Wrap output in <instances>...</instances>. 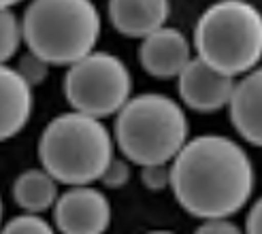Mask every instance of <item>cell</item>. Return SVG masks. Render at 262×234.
<instances>
[{"label":"cell","instance_id":"obj_1","mask_svg":"<svg viewBox=\"0 0 262 234\" xmlns=\"http://www.w3.org/2000/svg\"><path fill=\"white\" fill-rule=\"evenodd\" d=\"M254 164L228 136L203 134L188 141L171 162V190L181 209L201 219L230 217L254 192Z\"/></svg>","mask_w":262,"mask_h":234},{"label":"cell","instance_id":"obj_2","mask_svg":"<svg viewBox=\"0 0 262 234\" xmlns=\"http://www.w3.org/2000/svg\"><path fill=\"white\" fill-rule=\"evenodd\" d=\"M113 155V138L107 126L98 117L79 111L51 120L38 141L43 168L64 185L94 183Z\"/></svg>","mask_w":262,"mask_h":234},{"label":"cell","instance_id":"obj_3","mask_svg":"<svg viewBox=\"0 0 262 234\" xmlns=\"http://www.w3.org/2000/svg\"><path fill=\"white\" fill-rule=\"evenodd\" d=\"M21 36L47 64L71 66L96 47L98 9L92 0H32L24 13Z\"/></svg>","mask_w":262,"mask_h":234},{"label":"cell","instance_id":"obj_4","mask_svg":"<svg viewBox=\"0 0 262 234\" xmlns=\"http://www.w3.org/2000/svg\"><path fill=\"white\" fill-rule=\"evenodd\" d=\"M188 130L181 105L162 94H141L117 111L115 138L124 158L139 166L171 164L188 143Z\"/></svg>","mask_w":262,"mask_h":234},{"label":"cell","instance_id":"obj_5","mask_svg":"<svg viewBox=\"0 0 262 234\" xmlns=\"http://www.w3.org/2000/svg\"><path fill=\"white\" fill-rule=\"evenodd\" d=\"M201 60L230 77L256 68L262 58V13L247 0H220L194 28Z\"/></svg>","mask_w":262,"mask_h":234},{"label":"cell","instance_id":"obj_6","mask_svg":"<svg viewBox=\"0 0 262 234\" xmlns=\"http://www.w3.org/2000/svg\"><path fill=\"white\" fill-rule=\"evenodd\" d=\"M133 92V77L126 64L107 51H90L71 64L64 94L71 107L92 117H109L120 111Z\"/></svg>","mask_w":262,"mask_h":234},{"label":"cell","instance_id":"obj_7","mask_svg":"<svg viewBox=\"0 0 262 234\" xmlns=\"http://www.w3.org/2000/svg\"><path fill=\"white\" fill-rule=\"evenodd\" d=\"M56 228L62 234H102L111 224V204L92 185H71L54 204Z\"/></svg>","mask_w":262,"mask_h":234},{"label":"cell","instance_id":"obj_8","mask_svg":"<svg viewBox=\"0 0 262 234\" xmlns=\"http://www.w3.org/2000/svg\"><path fill=\"white\" fill-rule=\"evenodd\" d=\"M177 85L181 100L190 109L211 113L222 107H228L234 89V77L213 68L201 58H194L177 75Z\"/></svg>","mask_w":262,"mask_h":234},{"label":"cell","instance_id":"obj_9","mask_svg":"<svg viewBox=\"0 0 262 234\" xmlns=\"http://www.w3.org/2000/svg\"><path fill=\"white\" fill-rule=\"evenodd\" d=\"M192 51L188 38L175 28H158L156 32L147 34L139 47L141 66L151 77L158 79H171L177 77L192 60Z\"/></svg>","mask_w":262,"mask_h":234},{"label":"cell","instance_id":"obj_10","mask_svg":"<svg viewBox=\"0 0 262 234\" xmlns=\"http://www.w3.org/2000/svg\"><path fill=\"white\" fill-rule=\"evenodd\" d=\"M228 109L237 132L252 145L262 147V68H252L234 83Z\"/></svg>","mask_w":262,"mask_h":234},{"label":"cell","instance_id":"obj_11","mask_svg":"<svg viewBox=\"0 0 262 234\" xmlns=\"http://www.w3.org/2000/svg\"><path fill=\"white\" fill-rule=\"evenodd\" d=\"M168 0H109V17L124 36L145 38L166 24Z\"/></svg>","mask_w":262,"mask_h":234},{"label":"cell","instance_id":"obj_12","mask_svg":"<svg viewBox=\"0 0 262 234\" xmlns=\"http://www.w3.org/2000/svg\"><path fill=\"white\" fill-rule=\"evenodd\" d=\"M32 113V85L15 71L0 64V141L15 136Z\"/></svg>","mask_w":262,"mask_h":234},{"label":"cell","instance_id":"obj_13","mask_svg":"<svg viewBox=\"0 0 262 234\" xmlns=\"http://www.w3.org/2000/svg\"><path fill=\"white\" fill-rule=\"evenodd\" d=\"M13 196L15 202L28 213H43L56 204L58 200V181L51 177L45 168H32L26 171L15 179L13 185Z\"/></svg>","mask_w":262,"mask_h":234},{"label":"cell","instance_id":"obj_14","mask_svg":"<svg viewBox=\"0 0 262 234\" xmlns=\"http://www.w3.org/2000/svg\"><path fill=\"white\" fill-rule=\"evenodd\" d=\"M21 41V24L9 7H0V64L15 56Z\"/></svg>","mask_w":262,"mask_h":234},{"label":"cell","instance_id":"obj_15","mask_svg":"<svg viewBox=\"0 0 262 234\" xmlns=\"http://www.w3.org/2000/svg\"><path fill=\"white\" fill-rule=\"evenodd\" d=\"M3 234H56L43 217H38L36 213L19 215L5 226Z\"/></svg>","mask_w":262,"mask_h":234},{"label":"cell","instance_id":"obj_16","mask_svg":"<svg viewBox=\"0 0 262 234\" xmlns=\"http://www.w3.org/2000/svg\"><path fill=\"white\" fill-rule=\"evenodd\" d=\"M141 181L151 192L171 188V164H145L141 166Z\"/></svg>","mask_w":262,"mask_h":234},{"label":"cell","instance_id":"obj_17","mask_svg":"<svg viewBox=\"0 0 262 234\" xmlns=\"http://www.w3.org/2000/svg\"><path fill=\"white\" fill-rule=\"evenodd\" d=\"M130 166H128V162L126 160H122V158H111V162L107 164V168L102 171V175H100V183L102 185H107V188H111V190H115V188H124L128 181H130Z\"/></svg>","mask_w":262,"mask_h":234},{"label":"cell","instance_id":"obj_18","mask_svg":"<svg viewBox=\"0 0 262 234\" xmlns=\"http://www.w3.org/2000/svg\"><path fill=\"white\" fill-rule=\"evenodd\" d=\"M47 66H49V64H47L43 58L34 56L32 51H30L28 56H24V58H21L17 73H19L24 79L34 87V85H38L41 81H45V77H47Z\"/></svg>","mask_w":262,"mask_h":234},{"label":"cell","instance_id":"obj_19","mask_svg":"<svg viewBox=\"0 0 262 234\" xmlns=\"http://www.w3.org/2000/svg\"><path fill=\"white\" fill-rule=\"evenodd\" d=\"M194 234H243L239 226H234L228 222V217H220V219H205V224L196 228Z\"/></svg>","mask_w":262,"mask_h":234},{"label":"cell","instance_id":"obj_20","mask_svg":"<svg viewBox=\"0 0 262 234\" xmlns=\"http://www.w3.org/2000/svg\"><path fill=\"white\" fill-rule=\"evenodd\" d=\"M245 234H262V198L250 209L245 224Z\"/></svg>","mask_w":262,"mask_h":234},{"label":"cell","instance_id":"obj_21","mask_svg":"<svg viewBox=\"0 0 262 234\" xmlns=\"http://www.w3.org/2000/svg\"><path fill=\"white\" fill-rule=\"evenodd\" d=\"M15 3H21V0H0V7H13Z\"/></svg>","mask_w":262,"mask_h":234},{"label":"cell","instance_id":"obj_22","mask_svg":"<svg viewBox=\"0 0 262 234\" xmlns=\"http://www.w3.org/2000/svg\"><path fill=\"white\" fill-rule=\"evenodd\" d=\"M147 234H175V232H168V230H154V232H147Z\"/></svg>","mask_w":262,"mask_h":234},{"label":"cell","instance_id":"obj_23","mask_svg":"<svg viewBox=\"0 0 262 234\" xmlns=\"http://www.w3.org/2000/svg\"><path fill=\"white\" fill-rule=\"evenodd\" d=\"M0 219H3V200H0Z\"/></svg>","mask_w":262,"mask_h":234}]
</instances>
